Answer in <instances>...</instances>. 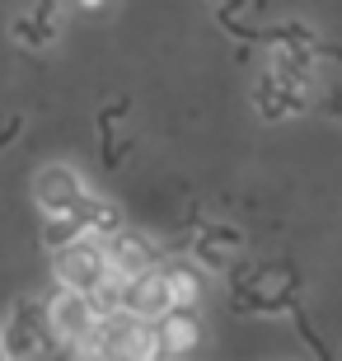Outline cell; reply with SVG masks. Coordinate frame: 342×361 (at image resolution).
I'll return each mask as SVG.
<instances>
[{"instance_id": "obj_1", "label": "cell", "mask_w": 342, "mask_h": 361, "mask_svg": "<svg viewBox=\"0 0 342 361\" xmlns=\"http://www.w3.org/2000/svg\"><path fill=\"white\" fill-rule=\"evenodd\" d=\"M90 357H132V361H145V357H159V334H155V319H141L132 314L127 305L118 310H104L94 334L85 338Z\"/></svg>"}, {"instance_id": "obj_2", "label": "cell", "mask_w": 342, "mask_h": 361, "mask_svg": "<svg viewBox=\"0 0 342 361\" xmlns=\"http://www.w3.org/2000/svg\"><path fill=\"white\" fill-rule=\"evenodd\" d=\"M52 272H56V281H61V286L94 295L104 281H113V263H108L104 235L80 230V235H71L66 244H56V249H52Z\"/></svg>"}, {"instance_id": "obj_3", "label": "cell", "mask_w": 342, "mask_h": 361, "mask_svg": "<svg viewBox=\"0 0 342 361\" xmlns=\"http://www.w3.org/2000/svg\"><path fill=\"white\" fill-rule=\"evenodd\" d=\"M0 338H5V357H38V352H47L56 338L47 305L42 300H19Z\"/></svg>"}, {"instance_id": "obj_4", "label": "cell", "mask_w": 342, "mask_h": 361, "mask_svg": "<svg viewBox=\"0 0 342 361\" xmlns=\"http://www.w3.org/2000/svg\"><path fill=\"white\" fill-rule=\"evenodd\" d=\"M47 314H52V329L61 343H71V348H85V338L94 334V324H99V305H94L90 291H61L47 300Z\"/></svg>"}, {"instance_id": "obj_5", "label": "cell", "mask_w": 342, "mask_h": 361, "mask_svg": "<svg viewBox=\"0 0 342 361\" xmlns=\"http://www.w3.org/2000/svg\"><path fill=\"white\" fill-rule=\"evenodd\" d=\"M122 305L132 310V314H141V319H159L169 305H178L173 300V286H169V277L159 268H145V272H136V277H127L122 281Z\"/></svg>"}, {"instance_id": "obj_6", "label": "cell", "mask_w": 342, "mask_h": 361, "mask_svg": "<svg viewBox=\"0 0 342 361\" xmlns=\"http://www.w3.org/2000/svg\"><path fill=\"white\" fill-rule=\"evenodd\" d=\"M33 197L47 216H66L80 197H85V183L71 164H42L38 178H33Z\"/></svg>"}, {"instance_id": "obj_7", "label": "cell", "mask_w": 342, "mask_h": 361, "mask_svg": "<svg viewBox=\"0 0 342 361\" xmlns=\"http://www.w3.org/2000/svg\"><path fill=\"white\" fill-rule=\"evenodd\" d=\"M108 244V263H113V277H136V272L155 268V244L145 240L141 230H127V226H113L104 235Z\"/></svg>"}, {"instance_id": "obj_8", "label": "cell", "mask_w": 342, "mask_h": 361, "mask_svg": "<svg viewBox=\"0 0 342 361\" xmlns=\"http://www.w3.org/2000/svg\"><path fill=\"white\" fill-rule=\"evenodd\" d=\"M305 99H300V80H295V71L286 66H272L258 85V113L263 118H291V113H300Z\"/></svg>"}, {"instance_id": "obj_9", "label": "cell", "mask_w": 342, "mask_h": 361, "mask_svg": "<svg viewBox=\"0 0 342 361\" xmlns=\"http://www.w3.org/2000/svg\"><path fill=\"white\" fill-rule=\"evenodd\" d=\"M14 42H24V47H52L56 42V33H61V10H56V0H38L28 14H19L14 19Z\"/></svg>"}, {"instance_id": "obj_10", "label": "cell", "mask_w": 342, "mask_h": 361, "mask_svg": "<svg viewBox=\"0 0 342 361\" xmlns=\"http://www.w3.org/2000/svg\"><path fill=\"white\" fill-rule=\"evenodd\" d=\"M155 334H159V357H178L197 343V319H193V305H169L164 314L155 319Z\"/></svg>"}, {"instance_id": "obj_11", "label": "cell", "mask_w": 342, "mask_h": 361, "mask_svg": "<svg viewBox=\"0 0 342 361\" xmlns=\"http://www.w3.org/2000/svg\"><path fill=\"white\" fill-rule=\"evenodd\" d=\"M239 244H244V235H239V230H230V226H207L197 235V244H193V254H197L207 268H225V263L235 258Z\"/></svg>"}, {"instance_id": "obj_12", "label": "cell", "mask_w": 342, "mask_h": 361, "mask_svg": "<svg viewBox=\"0 0 342 361\" xmlns=\"http://www.w3.org/2000/svg\"><path fill=\"white\" fill-rule=\"evenodd\" d=\"M66 216L75 221V230H94V235H108V230L118 226V212H113L104 197H94V192H85Z\"/></svg>"}, {"instance_id": "obj_13", "label": "cell", "mask_w": 342, "mask_h": 361, "mask_svg": "<svg viewBox=\"0 0 342 361\" xmlns=\"http://www.w3.org/2000/svg\"><path fill=\"white\" fill-rule=\"evenodd\" d=\"M164 277H169V286H173V300H183V305H193V300H197V272L188 268V263L164 268Z\"/></svg>"}, {"instance_id": "obj_14", "label": "cell", "mask_w": 342, "mask_h": 361, "mask_svg": "<svg viewBox=\"0 0 342 361\" xmlns=\"http://www.w3.org/2000/svg\"><path fill=\"white\" fill-rule=\"evenodd\" d=\"M80 10H99V5H104V0H75Z\"/></svg>"}, {"instance_id": "obj_15", "label": "cell", "mask_w": 342, "mask_h": 361, "mask_svg": "<svg viewBox=\"0 0 342 361\" xmlns=\"http://www.w3.org/2000/svg\"><path fill=\"white\" fill-rule=\"evenodd\" d=\"M0 357H5V338H0Z\"/></svg>"}]
</instances>
